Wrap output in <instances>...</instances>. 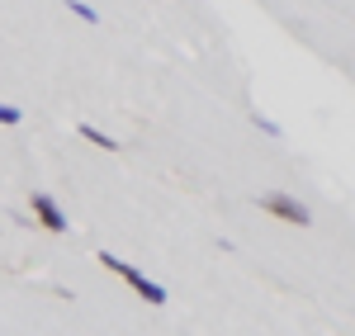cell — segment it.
<instances>
[{"label":"cell","mask_w":355,"mask_h":336,"mask_svg":"<svg viewBox=\"0 0 355 336\" xmlns=\"http://www.w3.org/2000/svg\"><path fill=\"white\" fill-rule=\"evenodd\" d=\"M261 209H266L270 218H279V223H294V227H308V223H313V213H308V209H303L294 195H284V190L261 195Z\"/></svg>","instance_id":"obj_2"},{"label":"cell","mask_w":355,"mask_h":336,"mask_svg":"<svg viewBox=\"0 0 355 336\" xmlns=\"http://www.w3.org/2000/svg\"><path fill=\"white\" fill-rule=\"evenodd\" d=\"M0 123H10V128H15V123H24V109H15V105H0Z\"/></svg>","instance_id":"obj_6"},{"label":"cell","mask_w":355,"mask_h":336,"mask_svg":"<svg viewBox=\"0 0 355 336\" xmlns=\"http://www.w3.org/2000/svg\"><path fill=\"white\" fill-rule=\"evenodd\" d=\"M95 260H100V265H105L110 275H119L123 284H133V289L142 294V299H147V303H166V289H162L157 280H147V275H142L137 265H128V260H119V256H110V251H100Z\"/></svg>","instance_id":"obj_1"},{"label":"cell","mask_w":355,"mask_h":336,"mask_svg":"<svg viewBox=\"0 0 355 336\" xmlns=\"http://www.w3.org/2000/svg\"><path fill=\"white\" fill-rule=\"evenodd\" d=\"M81 138H85V142H95V147H105V152H114V147H119V142H114L110 133H100L95 123H81Z\"/></svg>","instance_id":"obj_4"},{"label":"cell","mask_w":355,"mask_h":336,"mask_svg":"<svg viewBox=\"0 0 355 336\" xmlns=\"http://www.w3.org/2000/svg\"><path fill=\"white\" fill-rule=\"evenodd\" d=\"M28 209H33V218L43 232H67V213H62V204L53 195H43V190H33L28 195Z\"/></svg>","instance_id":"obj_3"},{"label":"cell","mask_w":355,"mask_h":336,"mask_svg":"<svg viewBox=\"0 0 355 336\" xmlns=\"http://www.w3.org/2000/svg\"><path fill=\"white\" fill-rule=\"evenodd\" d=\"M67 10H71L76 19H85V24H100V15H95V10H90L85 0H67Z\"/></svg>","instance_id":"obj_5"},{"label":"cell","mask_w":355,"mask_h":336,"mask_svg":"<svg viewBox=\"0 0 355 336\" xmlns=\"http://www.w3.org/2000/svg\"><path fill=\"white\" fill-rule=\"evenodd\" d=\"M251 118H256V128H261V133H270V138H279V128H275L270 118H261V114H251Z\"/></svg>","instance_id":"obj_7"}]
</instances>
